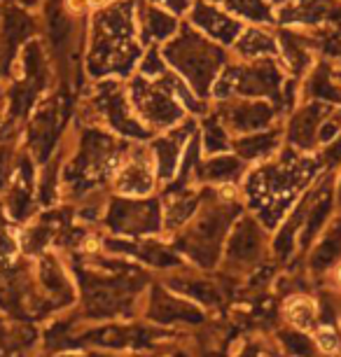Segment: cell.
<instances>
[{
    "label": "cell",
    "instance_id": "obj_14",
    "mask_svg": "<svg viewBox=\"0 0 341 357\" xmlns=\"http://www.w3.org/2000/svg\"><path fill=\"white\" fill-rule=\"evenodd\" d=\"M185 22H190L199 33H204L206 38L227 47V50L236 43V38L245 29V22H241V19L229 15L222 8H218V5L209 3V0H194Z\"/></svg>",
    "mask_w": 341,
    "mask_h": 357
},
{
    "label": "cell",
    "instance_id": "obj_36",
    "mask_svg": "<svg viewBox=\"0 0 341 357\" xmlns=\"http://www.w3.org/2000/svg\"><path fill=\"white\" fill-rule=\"evenodd\" d=\"M318 348L325 350V353H334L339 348V336L332 332V329H320L318 332Z\"/></svg>",
    "mask_w": 341,
    "mask_h": 357
},
{
    "label": "cell",
    "instance_id": "obj_1",
    "mask_svg": "<svg viewBox=\"0 0 341 357\" xmlns=\"http://www.w3.org/2000/svg\"><path fill=\"white\" fill-rule=\"evenodd\" d=\"M136 12V0H112L93 10L84 52V68L93 82L105 77L129 79L136 73L143 56Z\"/></svg>",
    "mask_w": 341,
    "mask_h": 357
},
{
    "label": "cell",
    "instance_id": "obj_11",
    "mask_svg": "<svg viewBox=\"0 0 341 357\" xmlns=\"http://www.w3.org/2000/svg\"><path fill=\"white\" fill-rule=\"evenodd\" d=\"M334 107L337 105L323 103V100H299V105L290 112L283 126L285 145L302 154H316L320 124L325 122V117Z\"/></svg>",
    "mask_w": 341,
    "mask_h": 357
},
{
    "label": "cell",
    "instance_id": "obj_13",
    "mask_svg": "<svg viewBox=\"0 0 341 357\" xmlns=\"http://www.w3.org/2000/svg\"><path fill=\"white\" fill-rule=\"evenodd\" d=\"M278 26L290 29H318L341 24V0H278L273 5Z\"/></svg>",
    "mask_w": 341,
    "mask_h": 357
},
{
    "label": "cell",
    "instance_id": "obj_6",
    "mask_svg": "<svg viewBox=\"0 0 341 357\" xmlns=\"http://www.w3.org/2000/svg\"><path fill=\"white\" fill-rule=\"evenodd\" d=\"M86 105L103 122L105 131H112L115 136H124L129 140H140V143H148L152 138V131L145 129L131 110L124 79H96L93 91L86 98Z\"/></svg>",
    "mask_w": 341,
    "mask_h": 357
},
{
    "label": "cell",
    "instance_id": "obj_29",
    "mask_svg": "<svg viewBox=\"0 0 341 357\" xmlns=\"http://www.w3.org/2000/svg\"><path fill=\"white\" fill-rule=\"evenodd\" d=\"M169 70V63L164 61L162 56V47L159 45H148L143 50V56H140V61L136 66V73L148 79H157L162 77L164 73Z\"/></svg>",
    "mask_w": 341,
    "mask_h": 357
},
{
    "label": "cell",
    "instance_id": "obj_22",
    "mask_svg": "<svg viewBox=\"0 0 341 357\" xmlns=\"http://www.w3.org/2000/svg\"><path fill=\"white\" fill-rule=\"evenodd\" d=\"M31 150L36 154L38 164H45L52 157L59 138V119L54 105H43L31 119Z\"/></svg>",
    "mask_w": 341,
    "mask_h": 357
},
{
    "label": "cell",
    "instance_id": "obj_12",
    "mask_svg": "<svg viewBox=\"0 0 341 357\" xmlns=\"http://www.w3.org/2000/svg\"><path fill=\"white\" fill-rule=\"evenodd\" d=\"M157 183L155 161H152L148 145L133 147L126 152L112 173V185H115L117 197H150Z\"/></svg>",
    "mask_w": 341,
    "mask_h": 357
},
{
    "label": "cell",
    "instance_id": "obj_28",
    "mask_svg": "<svg viewBox=\"0 0 341 357\" xmlns=\"http://www.w3.org/2000/svg\"><path fill=\"white\" fill-rule=\"evenodd\" d=\"M199 138H202V150L204 157L209 154H220V152H229L232 147V136L227 133L222 122L218 119V114L209 110L206 114L199 117Z\"/></svg>",
    "mask_w": 341,
    "mask_h": 357
},
{
    "label": "cell",
    "instance_id": "obj_21",
    "mask_svg": "<svg viewBox=\"0 0 341 357\" xmlns=\"http://www.w3.org/2000/svg\"><path fill=\"white\" fill-rule=\"evenodd\" d=\"M105 248L112 252H126L131 257H136L140 261L150 266H157V268H176L183 264L180 255L171 248H166L162 243H155V241H108Z\"/></svg>",
    "mask_w": 341,
    "mask_h": 357
},
{
    "label": "cell",
    "instance_id": "obj_16",
    "mask_svg": "<svg viewBox=\"0 0 341 357\" xmlns=\"http://www.w3.org/2000/svg\"><path fill=\"white\" fill-rule=\"evenodd\" d=\"M283 145H285L283 124L245 133V136H234L229 143L232 152L238 154L245 164H262V161L271 159Z\"/></svg>",
    "mask_w": 341,
    "mask_h": 357
},
{
    "label": "cell",
    "instance_id": "obj_35",
    "mask_svg": "<svg viewBox=\"0 0 341 357\" xmlns=\"http://www.w3.org/2000/svg\"><path fill=\"white\" fill-rule=\"evenodd\" d=\"M145 3L150 5H157V8H162L166 12H171V15H176L178 19H185L187 12H190L192 3L194 0H145Z\"/></svg>",
    "mask_w": 341,
    "mask_h": 357
},
{
    "label": "cell",
    "instance_id": "obj_20",
    "mask_svg": "<svg viewBox=\"0 0 341 357\" xmlns=\"http://www.w3.org/2000/svg\"><path fill=\"white\" fill-rule=\"evenodd\" d=\"M150 320L155 322H164V325H171V322H202L204 315L197 306L190 304V301H183L180 296H173L166 292L164 287H155L150 292Z\"/></svg>",
    "mask_w": 341,
    "mask_h": 357
},
{
    "label": "cell",
    "instance_id": "obj_23",
    "mask_svg": "<svg viewBox=\"0 0 341 357\" xmlns=\"http://www.w3.org/2000/svg\"><path fill=\"white\" fill-rule=\"evenodd\" d=\"M299 100H323V103L341 105V86L334 82L330 66L316 61V66L306 73L304 84L299 89Z\"/></svg>",
    "mask_w": 341,
    "mask_h": 357
},
{
    "label": "cell",
    "instance_id": "obj_33",
    "mask_svg": "<svg viewBox=\"0 0 341 357\" xmlns=\"http://www.w3.org/2000/svg\"><path fill=\"white\" fill-rule=\"evenodd\" d=\"M316 159L325 171H337V168H341V133L330 145H325L323 150L316 152Z\"/></svg>",
    "mask_w": 341,
    "mask_h": 357
},
{
    "label": "cell",
    "instance_id": "obj_2",
    "mask_svg": "<svg viewBox=\"0 0 341 357\" xmlns=\"http://www.w3.org/2000/svg\"><path fill=\"white\" fill-rule=\"evenodd\" d=\"M162 56L169 68L197 93L199 98L211 100L220 73L229 63L232 54L227 47L213 43L199 33L190 22H180L178 33L162 45Z\"/></svg>",
    "mask_w": 341,
    "mask_h": 357
},
{
    "label": "cell",
    "instance_id": "obj_39",
    "mask_svg": "<svg viewBox=\"0 0 341 357\" xmlns=\"http://www.w3.org/2000/svg\"><path fill=\"white\" fill-rule=\"evenodd\" d=\"M22 8H26V10H33V8H38L40 5V0H17Z\"/></svg>",
    "mask_w": 341,
    "mask_h": 357
},
{
    "label": "cell",
    "instance_id": "obj_8",
    "mask_svg": "<svg viewBox=\"0 0 341 357\" xmlns=\"http://www.w3.org/2000/svg\"><path fill=\"white\" fill-rule=\"evenodd\" d=\"M211 110L218 114L232 138L280 124V107L266 98H215L211 100Z\"/></svg>",
    "mask_w": 341,
    "mask_h": 357
},
{
    "label": "cell",
    "instance_id": "obj_41",
    "mask_svg": "<svg viewBox=\"0 0 341 357\" xmlns=\"http://www.w3.org/2000/svg\"><path fill=\"white\" fill-rule=\"evenodd\" d=\"M136 3H143V0H136Z\"/></svg>",
    "mask_w": 341,
    "mask_h": 357
},
{
    "label": "cell",
    "instance_id": "obj_10",
    "mask_svg": "<svg viewBox=\"0 0 341 357\" xmlns=\"http://www.w3.org/2000/svg\"><path fill=\"white\" fill-rule=\"evenodd\" d=\"M264 225L252 215H238L227 236V243L222 250L225 264L232 268H245L262 259L266 248Z\"/></svg>",
    "mask_w": 341,
    "mask_h": 357
},
{
    "label": "cell",
    "instance_id": "obj_5",
    "mask_svg": "<svg viewBox=\"0 0 341 357\" xmlns=\"http://www.w3.org/2000/svg\"><path fill=\"white\" fill-rule=\"evenodd\" d=\"M287 82V73L280 63V59H255V61H241V59H229L220 73L213 96L215 98H266L276 103L283 112V89Z\"/></svg>",
    "mask_w": 341,
    "mask_h": 357
},
{
    "label": "cell",
    "instance_id": "obj_31",
    "mask_svg": "<svg viewBox=\"0 0 341 357\" xmlns=\"http://www.w3.org/2000/svg\"><path fill=\"white\" fill-rule=\"evenodd\" d=\"M285 313L295 325L306 327V325H311L313 318H316V304H313L309 296H292V299L285 304Z\"/></svg>",
    "mask_w": 341,
    "mask_h": 357
},
{
    "label": "cell",
    "instance_id": "obj_7",
    "mask_svg": "<svg viewBox=\"0 0 341 357\" xmlns=\"http://www.w3.org/2000/svg\"><path fill=\"white\" fill-rule=\"evenodd\" d=\"M105 227L124 238L155 236L164 229V208L157 197H115L105 211Z\"/></svg>",
    "mask_w": 341,
    "mask_h": 357
},
{
    "label": "cell",
    "instance_id": "obj_18",
    "mask_svg": "<svg viewBox=\"0 0 341 357\" xmlns=\"http://www.w3.org/2000/svg\"><path fill=\"white\" fill-rule=\"evenodd\" d=\"M232 59L255 61V59H278V36L266 24H245L243 33L229 47Z\"/></svg>",
    "mask_w": 341,
    "mask_h": 357
},
{
    "label": "cell",
    "instance_id": "obj_27",
    "mask_svg": "<svg viewBox=\"0 0 341 357\" xmlns=\"http://www.w3.org/2000/svg\"><path fill=\"white\" fill-rule=\"evenodd\" d=\"M33 19L31 15L26 12V8H12L5 12V19H3V38L5 43L10 47V54L12 59L17 56L19 50L29 43L33 38Z\"/></svg>",
    "mask_w": 341,
    "mask_h": 357
},
{
    "label": "cell",
    "instance_id": "obj_4",
    "mask_svg": "<svg viewBox=\"0 0 341 357\" xmlns=\"http://www.w3.org/2000/svg\"><path fill=\"white\" fill-rule=\"evenodd\" d=\"M178 84L180 77L171 68L157 79H148L133 73L129 82H126L131 110L140 119V124L152 131V136L171 129V126L183 122L185 117H190L187 107L178 96Z\"/></svg>",
    "mask_w": 341,
    "mask_h": 357
},
{
    "label": "cell",
    "instance_id": "obj_17",
    "mask_svg": "<svg viewBox=\"0 0 341 357\" xmlns=\"http://www.w3.org/2000/svg\"><path fill=\"white\" fill-rule=\"evenodd\" d=\"M248 166L238 154L220 152V154H209L202 159V164L197 168V183L199 185H218V187H234L238 180L245 178Z\"/></svg>",
    "mask_w": 341,
    "mask_h": 357
},
{
    "label": "cell",
    "instance_id": "obj_26",
    "mask_svg": "<svg viewBox=\"0 0 341 357\" xmlns=\"http://www.w3.org/2000/svg\"><path fill=\"white\" fill-rule=\"evenodd\" d=\"M75 19L68 10H66L63 3H54L47 10V38H50V45L54 47L56 52H66L68 45L73 43V36H75Z\"/></svg>",
    "mask_w": 341,
    "mask_h": 357
},
{
    "label": "cell",
    "instance_id": "obj_19",
    "mask_svg": "<svg viewBox=\"0 0 341 357\" xmlns=\"http://www.w3.org/2000/svg\"><path fill=\"white\" fill-rule=\"evenodd\" d=\"M136 19H138V36H140V43L145 47L148 45H159L162 47L166 40H171L173 36L178 33L180 29V22L176 15L166 12L157 5H150V3H138V12H136Z\"/></svg>",
    "mask_w": 341,
    "mask_h": 357
},
{
    "label": "cell",
    "instance_id": "obj_3",
    "mask_svg": "<svg viewBox=\"0 0 341 357\" xmlns=\"http://www.w3.org/2000/svg\"><path fill=\"white\" fill-rule=\"evenodd\" d=\"M241 206L232 199L220 197L211 204H202L192 220L176 231V248L202 268H213L222 257L227 236L238 220Z\"/></svg>",
    "mask_w": 341,
    "mask_h": 357
},
{
    "label": "cell",
    "instance_id": "obj_38",
    "mask_svg": "<svg viewBox=\"0 0 341 357\" xmlns=\"http://www.w3.org/2000/svg\"><path fill=\"white\" fill-rule=\"evenodd\" d=\"M5 168H8V154L0 152V187L5 183Z\"/></svg>",
    "mask_w": 341,
    "mask_h": 357
},
{
    "label": "cell",
    "instance_id": "obj_32",
    "mask_svg": "<svg viewBox=\"0 0 341 357\" xmlns=\"http://www.w3.org/2000/svg\"><path fill=\"white\" fill-rule=\"evenodd\" d=\"M341 133V110L339 105L327 114L325 122L320 124V133H318V150H323L325 145H330L334 138Z\"/></svg>",
    "mask_w": 341,
    "mask_h": 357
},
{
    "label": "cell",
    "instance_id": "obj_25",
    "mask_svg": "<svg viewBox=\"0 0 341 357\" xmlns=\"http://www.w3.org/2000/svg\"><path fill=\"white\" fill-rule=\"evenodd\" d=\"M209 3L227 10L229 15H234L245 24H266V26L276 24L269 0H209Z\"/></svg>",
    "mask_w": 341,
    "mask_h": 357
},
{
    "label": "cell",
    "instance_id": "obj_30",
    "mask_svg": "<svg viewBox=\"0 0 341 357\" xmlns=\"http://www.w3.org/2000/svg\"><path fill=\"white\" fill-rule=\"evenodd\" d=\"M173 285H176L183 294L190 296V299L204 301V304H215V301L220 299L218 289H215V285H213L211 280L192 278L190 282H185V280H176V282H173Z\"/></svg>",
    "mask_w": 341,
    "mask_h": 357
},
{
    "label": "cell",
    "instance_id": "obj_37",
    "mask_svg": "<svg viewBox=\"0 0 341 357\" xmlns=\"http://www.w3.org/2000/svg\"><path fill=\"white\" fill-rule=\"evenodd\" d=\"M334 206L341 208V173L337 175V180H334Z\"/></svg>",
    "mask_w": 341,
    "mask_h": 357
},
{
    "label": "cell",
    "instance_id": "obj_40",
    "mask_svg": "<svg viewBox=\"0 0 341 357\" xmlns=\"http://www.w3.org/2000/svg\"><path fill=\"white\" fill-rule=\"evenodd\" d=\"M337 278L341 280V266H339V271H337Z\"/></svg>",
    "mask_w": 341,
    "mask_h": 357
},
{
    "label": "cell",
    "instance_id": "obj_24",
    "mask_svg": "<svg viewBox=\"0 0 341 357\" xmlns=\"http://www.w3.org/2000/svg\"><path fill=\"white\" fill-rule=\"evenodd\" d=\"M341 259V218L330 222L323 234L318 236L316 245L311 250L309 264L313 271H327Z\"/></svg>",
    "mask_w": 341,
    "mask_h": 357
},
{
    "label": "cell",
    "instance_id": "obj_15",
    "mask_svg": "<svg viewBox=\"0 0 341 357\" xmlns=\"http://www.w3.org/2000/svg\"><path fill=\"white\" fill-rule=\"evenodd\" d=\"M278 36V59L283 63L287 77L304 79L316 61H313V52L302 29H290V26H280Z\"/></svg>",
    "mask_w": 341,
    "mask_h": 357
},
{
    "label": "cell",
    "instance_id": "obj_34",
    "mask_svg": "<svg viewBox=\"0 0 341 357\" xmlns=\"http://www.w3.org/2000/svg\"><path fill=\"white\" fill-rule=\"evenodd\" d=\"M283 341L287 350L297 357H316V350H313V343L306 339L304 334H297V332H283Z\"/></svg>",
    "mask_w": 341,
    "mask_h": 357
},
{
    "label": "cell",
    "instance_id": "obj_9",
    "mask_svg": "<svg viewBox=\"0 0 341 357\" xmlns=\"http://www.w3.org/2000/svg\"><path fill=\"white\" fill-rule=\"evenodd\" d=\"M197 129H199V117L190 114V117H185L180 124L171 126V129H166L162 133H155V136L148 140L159 183L169 185L171 180L176 178L178 166L185 154V147L192 140Z\"/></svg>",
    "mask_w": 341,
    "mask_h": 357
}]
</instances>
